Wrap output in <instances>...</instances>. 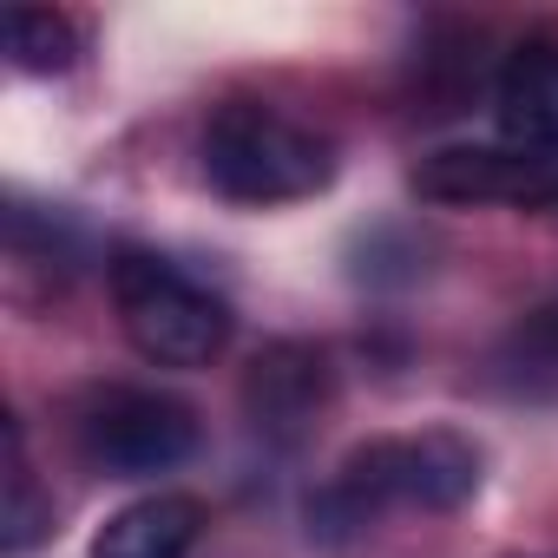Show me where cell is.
<instances>
[{"label": "cell", "instance_id": "cell-12", "mask_svg": "<svg viewBox=\"0 0 558 558\" xmlns=\"http://www.w3.org/2000/svg\"><path fill=\"white\" fill-rule=\"evenodd\" d=\"M538 336H551V342H558V303H551V310H538Z\"/></svg>", "mask_w": 558, "mask_h": 558}, {"label": "cell", "instance_id": "cell-10", "mask_svg": "<svg viewBox=\"0 0 558 558\" xmlns=\"http://www.w3.org/2000/svg\"><path fill=\"white\" fill-rule=\"evenodd\" d=\"M47 532H53V499L27 473L21 427H8V506H0V545H8V551H34Z\"/></svg>", "mask_w": 558, "mask_h": 558}, {"label": "cell", "instance_id": "cell-7", "mask_svg": "<svg viewBox=\"0 0 558 558\" xmlns=\"http://www.w3.org/2000/svg\"><path fill=\"white\" fill-rule=\"evenodd\" d=\"M493 119L499 138L525 158L558 151V40H525L506 53L493 80Z\"/></svg>", "mask_w": 558, "mask_h": 558}, {"label": "cell", "instance_id": "cell-6", "mask_svg": "<svg viewBox=\"0 0 558 558\" xmlns=\"http://www.w3.org/2000/svg\"><path fill=\"white\" fill-rule=\"evenodd\" d=\"M551 158H525L512 145H447L414 165V191L427 204H532Z\"/></svg>", "mask_w": 558, "mask_h": 558}, {"label": "cell", "instance_id": "cell-4", "mask_svg": "<svg viewBox=\"0 0 558 558\" xmlns=\"http://www.w3.org/2000/svg\"><path fill=\"white\" fill-rule=\"evenodd\" d=\"M80 447L93 466H106L112 480H145V473H171L178 460H191L197 447V414L158 388H106L86 401L80 414Z\"/></svg>", "mask_w": 558, "mask_h": 558}, {"label": "cell", "instance_id": "cell-8", "mask_svg": "<svg viewBox=\"0 0 558 558\" xmlns=\"http://www.w3.org/2000/svg\"><path fill=\"white\" fill-rule=\"evenodd\" d=\"M197 532H204V506L191 493H151L106 519L93 558H191Z\"/></svg>", "mask_w": 558, "mask_h": 558}, {"label": "cell", "instance_id": "cell-2", "mask_svg": "<svg viewBox=\"0 0 558 558\" xmlns=\"http://www.w3.org/2000/svg\"><path fill=\"white\" fill-rule=\"evenodd\" d=\"M204 178L230 204H296L329 191L336 145L283 112L236 99L204 125Z\"/></svg>", "mask_w": 558, "mask_h": 558}, {"label": "cell", "instance_id": "cell-11", "mask_svg": "<svg viewBox=\"0 0 558 558\" xmlns=\"http://www.w3.org/2000/svg\"><path fill=\"white\" fill-rule=\"evenodd\" d=\"M525 210H551V217H558V171H545V184H538V197H532Z\"/></svg>", "mask_w": 558, "mask_h": 558}, {"label": "cell", "instance_id": "cell-1", "mask_svg": "<svg viewBox=\"0 0 558 558\" xmlns=\"http://www.w3.org/2000/svg\"><path fill=\"white\" fill-rule=\"evenodd\" d=\"M480 493V447L453 427H427V434H401V440H368L342 460L336 486L316 499L310 519L349 532L368 525L381 506H427V512H453Z\"/></svg>", "mask_w": 558, "mask_h": 558}, {"label": "cell", "instance_id": "cell-3", "mask_svg": "<svg viewBox=\"0 0 558 558\" xmlns=\"http://www.w3.org/2000/svg\"><path fill=\"white\" fill-rule=\"evenodd\" d=\"M112 310L125 342L151 368H204L230 342V310L204 283L151 250H119L112 256Z\"/></svg>", "mask_w": 558, "mask_h": 558}, {"label": "cell", "instance_id": "cell-5", "mask_svg": "<svg viewBox=\"0 0 558 558\" xmlns=\"http://www.w3.org/2000/svg\"><path fill=\"white\" fill-rule=\"evenodd\" d=\"M329 401V355L310 342H269L243 375V414L269 440H303Z\"/></svg>", "mask_w": 558, "mask_h": 558}, {"label": "cell", "instance_id": "cell-9", "mask_svg": "<svg viewBox=\"0 0 558 558\" xmlns=\"http://www.w3.org/2000/svg\"><path fill=\"white\" fill-rule=\"evenodd\" d=\"M8 60L21 73H66L80 60V27L53 8H8Z\"/></svg>", "mask_w": 558, "mask_h": 558}]
</instances>
